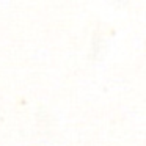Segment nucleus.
<instances>
[]
</instances>
